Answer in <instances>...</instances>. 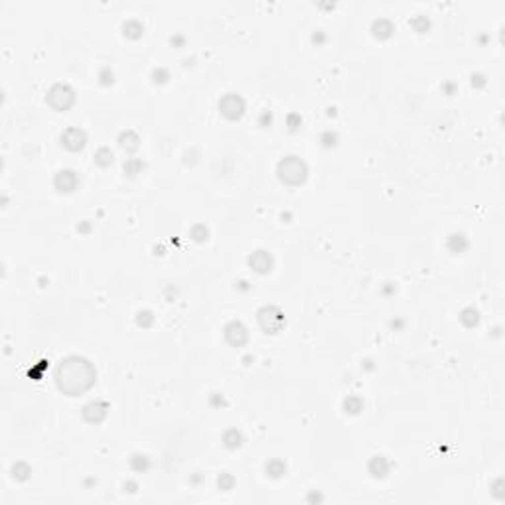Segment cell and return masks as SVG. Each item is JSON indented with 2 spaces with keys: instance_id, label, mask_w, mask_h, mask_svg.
Returning <instances> with one entry per match:
<instances>
[{
  "instance_id": "11",
  "label": "cell",
  "mask_w": 505,
  "mask_h": 505,
  "mask_svg": "<svg viewBox=\"0 0 505 505\" xmlns=\"http://www.w3.org/2000/svg\"><path fill=\"white\" fill-rule=\"evenodd\" d=\"M391 470V464H389V460L383 456V454H377L369 460V464H367V472L371 473V478L375 480H381V478H385L387 473Z\"/></svg>"
},
{
  "instance_id": "4",
  "label": "cell",
  "mask_w": 505,
  "mask_h": 505,
  "mask_svg": "<svg viewBox=\"0 0 505 505\" xmlns=\"http://www.w3.org/2000/svg\"><path fill=\"white\" fill-rule=\"evenodd\" d=\"M257 320H259V326L262 328V332H266V334H278L286 324V318H284L282 310L275 306V304L262 306L257 312Z\"/></svg>"
},
{
  "instance_id": "17",
  "label": "cell",
  "mask_w": 505,
  "mask_h": 505,
  "mask_svg": "<svg viewBox=\"0 0 505 505\" xmlns=\"http://www.w3.org/2000/svg\"><path fill=\"white\" fill-rule=\"evenodd\" d=\"M144 32V28H142V24L138 22V20H127L125 24H123V34L127 36V38H131V40H136V38H140Z\"/></svg>"
},
{
  "instance_id": "8",
  "label": "cell",
  "mask_w": 505,
  "mask_h": 505,
  "mask_svg": "<svg viewBox=\"0 0 505 505\" xmlns=\"http://www.w3.org/2000/svg\"><path fill=\"white\" fill-rule=\"evenodd\" d=\"M53 186L62 194H71L79 186V176H77L75 170H60L55 174V178H53Z\"/></svg>"
},
{
  "instance_id": "10",
  "label": "cell",
  "mask_w": 505,
  "mask_h": 505,
  "mask_svg": "<svg viewBox=\"0 0 505 505\" xmlns=\"http://www.w3.org/2000/svg\"><path fill=\"white\" fill-rule=\"evenodd\" d=\"M107 414H109V403H105V401H91L83 407V419L91 424L103 423L107 419Z\"/></svg>"
},
{
  "instance_id": "18",
  "label": "cell",
  "mask_w": 505,
  "mask_h": 505,
  "mask_svg": "<svg viewBox=\"0 0 505 505\" xmlns=\"http://www.w3.org/2000/svg\"><path fill=\"white\" fill-rule=\"evenodd\" d=\"M343 410L349 414H359L363 410V399L358 395H349L343 399Z\"/></svg>"
},
{
  "instance_id": "12",
  "label": "cell",
  "mask_w": 505,
  "mask_h": 505,
  "mask_svg": "<svg viewBox=\"0 0 505 505\" xmlns=\"http://www.w3.org/2000/svg\"><path fill=\"white\" fill-rule=\"evenodd\" d=\"M371 32L379 40H387L395 32V26H393V22L389 18H377V20H373V24H371Z\"/></svg>"
},
{
  "instance_id": "19",
  "label": "cell",
  "mask_w": 505,
  "mask_h": 505,
  "mask_svg": "<svg viewBox=\"0 0 505 505\" xmlns=\"http://www.w3.org/2000/svg\"><path fill=\"white\" fill-rule=\"evenodd\" d=\"M460 322L466 328H476L480 324V312L476 308H464L460 312Z\"/></svg>"
},
{
  "instance_id": "13",
  "label": "cell",
  "mask_w": 505,
  "mask_h": 505,
  "mask_svg": "<svg viewBox=\"0 0 505 505\" xmlns=\"http://www.w3.org/2000/svg\"><path fill=\"white\" fill-rule=\"evenodd\" d=\"M118 144H121V148H125L127 152H136L138 146H140V136L134 131H131V129H127V131H123L118 134Z\"/></svg>"
},
{
  "instance_id": "1",
  "label": "cell",
  "mask_w": 505,
  "mask_h": 505,
  "mask_svg": "<svg viewBox=\"0 0 505 505\" xmlns=\"http://www.w3.org/2000/svg\"><path fill=\"white\" fill-rule=\"evenodd\" d=\"M97 381V369L89 359L81 355H69L62 359L55 369L57 389L67 397H79L87 393Z\"/></svg>"
},
{
  "instance_id": "16",
  "label": "cell",
  "mask_w": 505,
  "mask_h": 505,
  "mask_svg": "<svg viewBox=\"0 0 505 505\" xmlns=\"http://www.w3.org/2000/svg\"><path fill=\"white\" fill-rule=\"evenodd\" d=\"M266 473L271 476V478H282L284 473H286V462L284 460H280V458H273V460H269L266 462Z\"/></svg>"
},
{
  "instance_id": "30",
  "label": "cell",
  "mask_w": 505,
  "mask_h": 505,
  "mask_svg": "<svg viewBox=\"0 0 505 505\" xmlns=\"http://www.w3.org/2000/svg\"><path fill=\"white\" fill-rule=\"evenodd\" d=\"M99 81H101V85H105V87L113 85V81H114L113 69H111V67H103L101 73H99Z\"/></svg>"
},
{
  "instance_id": "23",
  "label": "cell",
  "mask_w": 505,
  "mask_h": 505,
  "mask_svg": "<svg viewBox=\"0 0 505 505\" xmlns=\"http://www.w3.org/2000/svg\"><path fill=\"white\" fill-rule=\"evenodd\" d=\"M114 160L113 152H111V148H99L97 152H95V162L101 166V168H107V166H111Z\"/></svg>"
},
{
  "instance_id": "14",
  "label": "cell",
  "mask_w": 505,
  "mask_h": 505,
  "mask_svg": "<svg viewBox=\"0 0 505 505\" xmlns=\"http://www.w3.org/2000/svg\"><path fill=\"white\" fill-rule=\"evenodd\" d=\"M223 444L227 446L229 450H237V448L243 444V434H241V430H237V428H229V430H225V434H223Z\"/></svg>"
},
{
  "instance_id": "33",
  "label": "cell",
  "mask_w": 505,
  "mask_h": 505,
  "mask_svg": "<svg viewBox=\"0 0 505 505\" xmlns=\"http://www.w3.org/2000/svg\"><path fill=\"white\" fill-rule=\"evenodd\" d=\"M472 85L473 87H484L486 85V77L482 73H476V75H472Z\"/></svg>"
},
{
  "instance_id": "26",
  "label": "cell",
  "mask_w": 505,
  "mask_h": 505,
  "mask_svg": "<svg viewBox=\"0 0 505 505\" xmlns=\"http://www.w3.org/2000/svg\"><path fill=\"white\" fill-rule=\"evenodd\" d=\"M217 486H219L221 491H231L233 486H235V478H233L229 472L219 473V478H217Z\"/></svg>"
},
{
  "instance_id": "29",
  "label": "cell",
  "mask_w": 505,
  "mask_h": 505,
  "mask_svg": "<svg viewBox=\"0 0 505 505\" xmlns=\"http://www.w3.org/2000/svg\"><path fill=\"white\" fill-rule=\"evenodd\" d=\"M320 142H322V146L326 148H334L338 144V134L334 131H326L322 136H320Z\"/></svg>"
},
{
  "instance_id": "34",
  "label": "cell",
  "mask_w": 505,
  "mask_h": 505,
  "mask_svg": "<svg viewBox=\"0 0 505 505\" xmlns=\"http://www.w3.org/2000/svg\"><path fill=\"white\" fill-rule=\"evenodd\" d=\"M501 488H503V480H497V482L493 484V495H495V497H499V499L503 497V491H501Z\"/></svg>"
},
{
  "instance_id": "7",
  "label": "cell",
  "mask_w": 505,
  "mask_h": 505,
  "mask_svg": "<svg viewBox=\"0 0 505 505\" xmlns=\"http://www.w3.org/2000/svg\"><path fill=\"white\" fill-rule=\"evenodd\" d=\"M223 334H225V340L233 347H241V345H245V343L249 342V330L239 320L229 322L227 326H225V330H223Z\"/></svg>"
},
{
  "instance_id": "36",
  "label": "cell",
  "mask_w": 505,
  "mask_h": 505,
  "mask_svg": "<svg viewBox=\"0 0 505 505\" xmlns=\"http://www.w3.org/2000/svg\"><path fill=\"white\" fill-rule=\"evenodd\" d=\"M172 46H176V48H182L184 46V42H186V38L182 36V34H176V36H172Z\"/></svg>"
},
{
  "instance_id": "40",
  "label": "cell",
  "mask_w": 505,
  "mask_h": 505,
  "mask_svg": "<svg viewBox=\"0 0 505 505\" xmlns=\"http://www.w3.org/2000/svg\"><path fill=\"white\" fill-rule=\"evenodd\" d=\"M314 499H316V501H320V499H322V495H316V493H312V495L308 497V501H314Z\"/></svg>"
},
{
  "instance_id": "27",
  "label": "cell",
  "mask_w": 505,
  "mask_h": 505,
  "mask_svg": "<svg viewBox=\"0 0 505 505\" xmlns=\"http://www.w3.org/2000/svg\"><path fill=\"white\" fill-rule=\"evenodd\" d=\"M136 324L140 328H150L154 324V314H152L150 310H140V312L136 314Z\"/></svg>"
},
{
  "instance_id": "24",
  "label": "cell",
  "mask_w": 505,
  "mask_h": 505,
  "mask_svg": "<svg viewBox=\"0 0 505 505\" xmlns=\"http://www.w3.org/2000/svg\"><path fill=\"white\" fill-rule=\"evenodd\" d=\"M190 235H192V239H194V241H197V243H203V241H207V237H210V229L205 227L203 223H197V225L192 227Z\"/></svg>"
},
{
  "instance_id": "22",
  "label": "cell",
  "mask_w": 505,
  "mask_h": 505,
  "mask_svg": "<svg viewBox=\"0 0 505 505\" xmlns=\"http://www.w3.org/2000/svg\"><path fill=\"white\" fill-rule=\"evenodd\" d=\"M131 468L134 470V472H140V473H144L150 468V458L146 456V454H132V458H131Z\"/></svg>"
},
{
  "instance_id": "5",
  "label": "cell",
  "mask_w": 505,
  "mask_h": 505,
  "mask_svg": "<svg viewBox=\"0 0 505 505\" xmlns=\"http://www.w3.org/2000/svg\"><path fill=\"white\" fill-rule=\"evenodd\" d=\"M219 113L227 121H237L245 113V99L237 93H227L219 101Z\"/></svg>"
},
{
  "instance_id": "31",
  "label": "cell",
  "mask_w": 505,
  "mask_h": 505,
  "mask_svg": "<svg viewBox=\"0 0 505 505\" xmlns=\"http://www.w3.org/2000/svg\"><path fill=\"white\" fill-rule=\"evenodd\" d=\"M286 125H288V129L292 132H296L300 127H302V116L298 113H290L288 114V118H286Z\"/></svg>"
},
{
  "instance_id": "37",
  "label": "cell",
  "mask_w": 505,
  "mask_h": 505,
  "mask_svg": "<svg viewBox=\"0 0 505 505\" xmlns=\"http://www.w3.org/2000/svg\"><path fill=\"white\" fill-rule=\"evenodd\" d=\"M136 489H138V484H136V482H132V480L125 484V491H129V493H134Z\"/></svg>"
},
{
  "instance_id": "3",
  "label": "cell",
  "mask_w": 505,
  "mask_h": 505,
  "mask_svg": "<svg viewBox=\"0 0 505 505\" xmlns=\"http://www.w3.org/2000/svg\"><path fill=\"white\" fill-rule=\"evenodd\" d=\"M46 101L51 109L55 111H69L75 103V91L67 83H55L51 85L46 93Z\"/></svg>"
},
{
  "instance_id": "20",
  "label": "cell",
  "mask_w": 505,
  "mask_h": 505,
  "mask_svg": "<svg viewBox=\"0 0 505 505\" xmlns=\"http://www.w3.org/2000/svg\"><path fill=\"white\" fill-rule=\"evenodd\" d=\"M10 473H12V478L18 480V482H26L30 478V473H32V468L26 462H16V464H12Z\"/></svg>"
},
{
  "instance_id": "2",
  "label": "cell",
  "mask_w": 505,
  "mask_h": 505,
  "mask_svg": "<svg viewBox=\"0 0 505 505\" xmlns=\"http://www.w3.org/2000/svg\"><path fill=\"white\" fill-rule=\"evenodd\" d=\"M278 180L286 186H300L308 178V164L304 162L300 156H284L277 166Z\"/></svg>"
},
{
  "instance_id": "25",
  "label": "cell",
  "mask_w": 505,
  "mask_h": 505,
  "mask_svg": "<svg viewBox=\"0 0 505 505\" xmlns=\"http://www.w3.org/2000/svg\"><path fill=\"white\" fill-rule=\"evenodd\" d=\"M410 26H412L419 34H423L430 28V20L424 16V14H417L414 18H410Z\"/></svg>"
},
{
  "instance_id": "6",
  "label": "cell",
  "mask_w": 505,
  "mask_h": 505,
  "mask_svg": "<svg viewBox=\"0 0 505 505\" xmlns=\"http://www.w3.org/2000/svg\"><path fill=\"white\" fill-rule=\"evenodd\" d=\"M62 144L71 152H79L87 144V132L79 127H69L62 134Z\"/></svg>"
},
{
  "instance_id": "38",
  "label": "cell",
  "mask_w": 505,
  "mask_h": 505,
  "mask_svg": "<svg viewBox=\"0 0 505 505\" xmlns=\"http://www.w3.org/2000/svg\"><path fill=\"white\" fill-rule=\"evenodd\" d=\"M212 403H213V405H219V403L223 405V395H219V393H213V395H212Z\"/></svg>"
},
{
  "instance_id": "15",
  "label": "cell",
  "mask_w": 505,
  "mask_h": 505,
  "mask_svg": "<svg viewBox=\"0 0 505 505\" xmlns=\"http://www.w3.org/2000/svg\"><path fill=\"white\" fill-rule=\"evenodd\" d=\"M448 249L452 253H464L468 249V237L464 233H452L448 237Z\"/></svg>"
},
{
  "instance_id": "28",
  "label": "cell",
  "mask_w": 505,
  "mask_h": 505,
  "mask_svg": "<svg viewBox=\"0 0 505 505\" xmlns=\"http://www.w3.org/2000/svg\"><path fill=\"white\" fill-rule=\"evenodd\" d=\"M168 79H170V73H168L166 67H156V69L152 71V81L156 83V85H164Z\"/></svg>"
},
{
  "instance_id": "21",
  "label": "cell",
  "mask_w": 505,
  "mask_h": 505,
  "mask_svg": "<svg viewBox=\"0 0 505 505\" xmlns=\"http://www.w3.org/2000/svg\"><path fill=\"white\" fill-rule=\"evenodd\" d=\"M123 170H125L127 176L134 178L136 174H140V172L144 170V162H142L140 158H127L125 164H123Z\"/></svg>"
},
{
  "instance_id": "35",
  "label": "cell",
  "mask_w": 505,
  "mask_h": 505,
  "mask_svg": "<svg viewBox=\"0 0 505 505\" xmlns=\"http://www.w3.org/2000/svg\"><path fill=\"white\" fill-rule=\"evenodd\" d=\"M312 42H314V44H324V42H326L324 32H322V30H316V32L312 34Z\"/></svg>"
},
{
  "instance_id": "32",
  "label": "cell",
  "mask_w": 505,
  "mask_h": 505,
  "mask_svg": "<svg viewBox=\"0 0 505 505\" xmlns=\"http://www.w3.org/2000/svg\"><path fill=\"white\" fill-rule=\"evenodd\" d=\"M259 123H261V127H269V125H273V113H271V111H262Z\"/></svg>"
},
{
  "instance_id": "39",
  "label": "cell",
  "mask_w": 505,
  "mask_h": 505,
  "mask_svg": "<svg viewBox=\"0 0 505 505\" xmlns=\"http://www.w3.org/2000/svg\"><path fill=\"white\" fill-rule=\"evenodd\" d=\"M444 91H446L448 95H452V91H454V83H446V85H444Z\"/></svg>"
},
{
  "instance_id": "9",
  "label": "cell",
  "mask_w": 505,
  "mask_h": 505,
  "mask_svg": "<svg viewBox=\"0 0 505 505\" xmlns=\"http://www.w3.org/2000/svg\"><path fill=\"white\" fill-rule=\"evenodd\" d=\"M247 261H249V266H251L255 273H259V275L271 273V271H273V264H275L273 255H271L269 251H264V249H259V251L251 253Z\"/></svg>"
}]
</instances>
